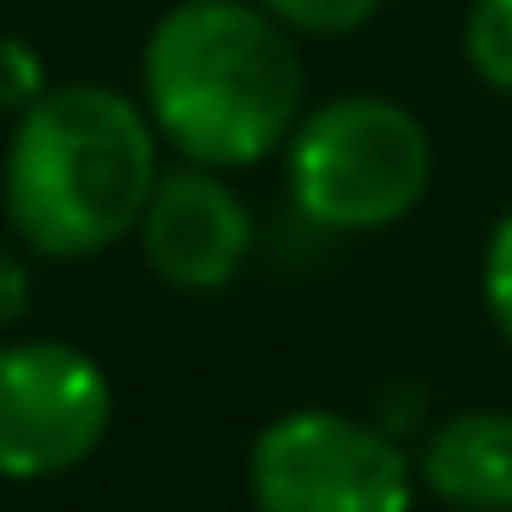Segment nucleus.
Returning a JSON list of instances; mask_svg holds the SVG:
<instances>
[{
    "label": "nucleus",
    "mask_w": 512,
    "mask_h": 512,
    "mask_svg": "<svg viewBox=\"0 0 512 512\" xmlns=\"http://www.w3.org/2000/svg\"><path fill=\"white\" fill-rule=\"evenodd\" d=\"M284 181L302 223L326 235H374L404 223L434 187L428 121L380 91L308 103L284 145Z\"/></svg>",
    "instance_id": "7ed1b4c3"
},
{
    "label": "nucleus",
    "mask_w": 512,
    "mask_h": 512,
    "mask_svg": "<svg viewBox=\"0 0 512 512\" xmlns=\"http://www.w3.org/2000/svg\"><path fill=\"white\" fill-rule=\"evenodd\" d=\"M464 67L494 97H512V0H470L458 25Z\"/></svg>",
    "instance_id": "6e6552de"
},
{
    "label": "nucleus",
    "mask_w": 512,
    "mask_h": 512,
    "mask_svg": "<svg viewBox=\"0 0 512 512\" xmlns=\"http://www.w3.org/2000/svg\"><path fill=\"white\" fill-rule=\"evenodd\" d=\"M49 85L55 79H49L43 49L19 31H0V115H25Z\"/></svg>",
    "instance_id": "9d476101"
},
{
    "label": "nucleus",
    "mask_w": 512,
    "mask_h": 512,
    "mask_svg": "<svg viewBox=\"0 0 512 512\" xmlns=\"http://www.w3.org/2000/svg\"><path fill=\"white\" fill-rule=\"evenodd\" d=\"M139 103L175 163L253 169L308 115L302 37L253 0H169L139 43Z\"/></svg>",
    "instance_id": "f257e3e1"
},
{
    "label": "nucleus",
    "mask_w": 512,
    "mask_h": 512,
    "mask_svg": "<svg viewBox=\"0 0 512 512\" xmlns=\"http://www.w3.org/2000/svg\"><path fill=\"white\" fill-rule=\"evenodd\" d=\"M253 512H410V458L356 416L290 410L247 452Z\"/></svg>",
    "instance_id": "20e7f679"
},
{
    "label": "nucleus",
    "mask_w": 512,
    "mask_h": 512,
    "mask_svg": "<svg viewBox=\"0 0 512 512\" xmlns=\"http://www.w3.org/2000/svg\"><path fill=\"white\" fill-rule=\"evenodd\" d=\"M31 314V272L13 247H0V332H13Z\"/></svg>",
    "instance_id": "f8f14e48"
},
{
    "label": "nucleus",
    "mask_w": 512,
    "mask_h": 512,
    "mask_svg": "<svg viewBox=\"0 0 512 512\" xmlns=\"http://www.w3.org/2000/svg\"><path fill=\"white\" fill-rule=\"evenodd\" d=\"M253 7H266L302 43H344V37H362L380 19L386 0H253Z\"/></svg>",
    "instance_id": "1a4fd4ad"
},
{
    "label": "nucleus",
    "mask_w": 512,
    "mask_h": 512,
    "mask_svg": "<svg viewBox=\"0 0 512 512\" xmlns=\"http://www.w3.org/2000/svg\"><path fill=\"white\" fill-rule=\"evenodd\" d=\"M115 422L109 374L61 344V338H19L0 344V476L7 482H49L85 464Z\"/></svg>",
    "instance_id": "39448f33"
},
{
    "label": "nucleus",
    "mask_w": 512,
    "mask_h": 512,
    "mask_svg": "<svg viewBox=\"0 0 512 512\" xmlns=\"http://www.w3.org/2000/svg\"><path fill=\"white\" fill-rule=\"evenodd\" d=\"M422 482L458 512H512V416L464 410L422 446Z\"/></svg>",
    "instance_id": "0eeeda50"
},
{
    "label": "nucleus",
    "mask_w": 512,
    "mask_h": 512,
    "mask_svg": "<svg viewBox=\"0 0 512 512\" xmlns=\"http://www.w3.org/2000/svg\"><path fill=\"white\" fill-rule=\"evenodd\" d=\"M482 302H488L494 332L512 344V205L500 211V223L488 229V247H482Z\"/></svg>",
    "instance_id": "9b49d317"
},
{
    "label": "nucleus",
    "mask_w": 512,
    "mask_h": 512,
    "mask_svg": "<svg viewBox=\"0 0 512 512\" xmlns=\"http://www.w3.org/2000/svg\"><path fill=\"white\" fill-rule=\"evenodd\" d=\"M133 235H139L151 278H163L181 296L229 290L253 260V241H260L253 211L229 187V175L199 169V163H175V169L157 175Z\"/></svg>",
    "instance_id": "423d86ee"
},
{
    "label": "nucleus",
    "mask_w": 512,
    "mask_h": 512,
    "mask_svg": "<svg viewBox=\"0 0 512 512\" xmlns=\"http://www.w3.org/2000/svg\"><path fill=\"white\" fill-rule=\"evenodd\" d=\"M163 175V139L139 91L73 79L13 115L0 157V205L43 260H97L139 229Z\"/></svg>",
    "instance_id": "f03ea898"
}]
</instances>
